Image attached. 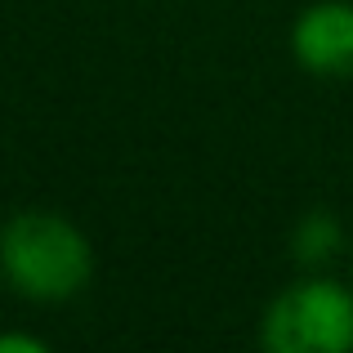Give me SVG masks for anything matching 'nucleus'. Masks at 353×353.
<instances>
[{"label":"nucleus","mask_w":353,"mask_h":353,"mask_svg":"<svg viewBox=\"0 0 353 353\" xmlns=\"http://www.w3.org/2000/svg\"><path fill=\"white\" fill-rule=\"evenodd\" d=\"M340 246H345V228H340V219L331 210H309L291 228V255L304 268H322L327 259L340 255Z\"/></svg>","instance_id":"obj_4"},{"label":"nucleus","mask_w":353,"mask_h":353,"mask_svg":"<svg viewBox=\"0 0 353 353\" xmlns=\"http://www.w3.org/2000/svg\"><path fill=\"white\" fill-rule=\"evenodd\" d=\"M268 353H349L353 349V286L309 273L282 286L259 318Z\"/></svg>","instance_id":"obj_2"},{"label":"nucleus","mask_w":353,"mask_h":353,"mask_svg":"<svg viewBox=\"0 0 353 353\" xmlns=\"http://www.w3.org/2000/svg\"><path fill=\"white\" fill-rule=\"evenodd\" d=\"M94 277V246L59 210H14L0 224V282L32 304H68Z\"/></svg>","instance_id":"obj_1"},{"label":"nucleus","mask_w":353,"mask_h":353,"mask_svg":"<svg viewBox=\"0 0 353 353\" xmlns=\"http://www.w3.org/2000/svg\"><path fill=\"white\" fill-rule=\"evenodd\" d=\"M291 54L309 77H353V0H313L291 23Z\"/></svg>","instance_id":"obj_3"},{"label":"nucleus","mask_w":353,"mask_h":353,"mask_svg":"<svg viewBox=\"0 0 353 353\" xmlns=\"http://www.w3.org/2000/svg\"><path fill=\"white\" fill-rule=\"evenodd\" d=\"M50 340L32 336V331H0V353H45Z\"/></svg>","instance_id":"obj_5"}]
</instances>
